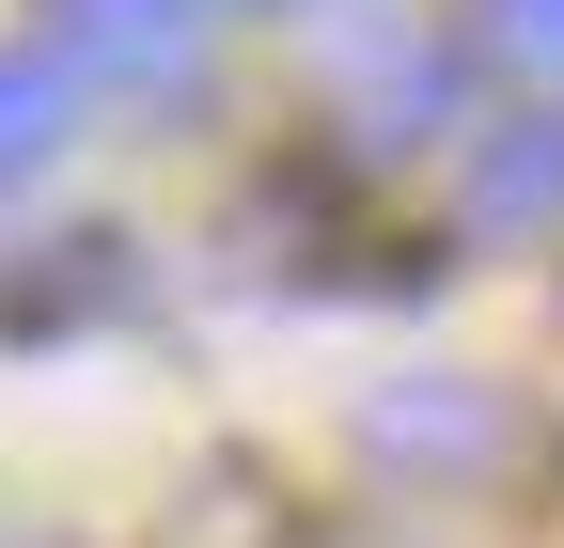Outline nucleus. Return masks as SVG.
Masks as SVG:
<instances>
[{
    "mask_svg": "<svg viewBox=\"0 0 564 548\" xmlns=\"http://www.w3.org/2000/svg\"><path fill=\"white\" fill-rule=\"evenodd\" d=\"M392 470H440V486H470V470H502L518 439V407L486 392V376H423V392H377V424H361Z\"/></svg>",
    "mask_w": 564,
    "mask_h": 548,
    "instance_id": "2",
    "label": "nucleus"
},
{
    "mask_svg": "<svg viewBox=\"0 0 564 548\" xmlns=\"http://www.w3.org/2000/svg\"><path fill=\"white\" fill-rule=\"evenodd\" d=\"M486 47H518L533 79H564V0H486Z\"/></svg>",
    "mask_w": 564,
    "mask_h": 548,
    "instance_id": "6",
    "label": "nucleus"
},
{
    "mask_svg": "<svg viewBox=\"0 0 564 548\" xmlns=\"http://www.w3.org/2000/svg\"><path fill=\"white\" fill-rule=\"evenodd\" d=\"M63 157V63L47 47H0V188Z\"/></svg>",
    "mask_w": 564,
    "mask_h": 548,
    "instance_id": "4",
    "label": "nucleus"
},
{
    "mask_svg": "<svg viewBox=\"0 0 564 548\" xmlns=\"http://www.w3.org/2000/svg\"><path fill=\"white\" fill-rule=\"evenodd\" d=\"M470 235H486V251H518V235H564V110H518V125H486V157H470Z\"/></svg>",
    "mask_w": 564,
    "mask_h": 548,
    "instance_id": "3",
    "label": "nucleus"
},
{
    "mask_svg": "<svg viewBox=\"0 0 564 548\" xmlns=\"http://www.w3.org/2000/svg\"><path fill=\"white\" fill-rule=\"evenodd\" d=\"M204 17H220V0H204Z\"/></svg>",
    "mask_w": 564,
    "mask_h": 548,
    "instance_id": "7",
    "label": "nucleus"
},
{
    "mask_svg": "<svg viewBox=\"0 0 564 548\" xmlns=\"http://www.w3.org/2000/svg\"><path fill=\"white\" fill-rule=\"evenodd\" d=\"M110 251H126V235H63V266H47V283H17V329H63V314H95V298L126 283Z\"/></svg>",
    "mask_w": 564,
    "mask_h": 548,
    "instance_id": "5",
    "label": "nucleus"
},
{
    "mask_svg": "<svg viewBox=\"0 0 564 548\" xmlns=\"http://www.w3.org/2000/svg\"><path fill=\"white\" fill-rule=\"evenodd\" d=\"M47 63H95L126 95H188L204 79V0H47Z\"/></svg>",
    "mask_w": 564,
    "mask_h": 548,
    "instance_id": "1",
    "label": "nucleus"
}]
</instances>
